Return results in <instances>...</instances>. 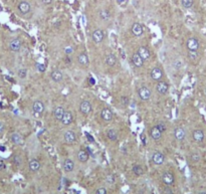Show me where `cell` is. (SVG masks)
Listing matches in <instances>:
<instances>
[{"mask_svg":"<svg viewBox=\"0 0 206 194\" xmlns=\"http://www.w3.org/2000/svg\"><path fill=\"white\" fill-rule=\"evenodd\" d=\"M44 104L41 102V101H35V102L32 104V111L36 115L35 117H39L40 115L44 112Z\"/></svg>","mask_w":206,"mask_h":194,"instance_id":"1","label":"cell"},{"mask_svg":"<svg viewBox=\"0 0 206 194\" xmlns=\"http://www.w3.org/2000/svg\"><path fill=\"white\" fill-rule=\"evenodd\" d=\"M92 104L90 103V101H88V100L83 101L79 105V111L84 116H88V114H90V113L92 112Z\"/></svg>","mask_w":206,"mask_h":194,"instance_id":"2","label":"cell"},{"mask_svg":"<svg viewBox=\"0 0 206 194\" xmlns=\"http://www.w3.org/2000/svg\"><path fill=\"white\" fill-rule=\"evenodd\" d=\"M138 95L142 101H148L151 98V90L147 87H142L139 88Z\"/></svg>","mask_w":206,"mask_h":194,"instance_id":"3","label":"cell"},{"mask_svg":"<svg viewBox=\"0 0 206 194\" xmlns=\"http://www.w3.org/2000/svg\"><path fill=\"white\" fill-rule=\"evenodd\" d=\"M104 31L102 29H96L92 31V38L95 43H101L104 40Z\"/></svg>","mask_w":206,"mask_h":194,"instance_id":"4","label":"cell"},{"mask_svg":"<svg viewBox=\"0 0 206 194\" xmlns=\"http://www.w3.org/2000/svg\"><path fill=\"white\" fill-rule=\"evenodd\" d=\"M63 139H64V142H66L67 144H68V145L74 144L75 142V140H76L75 132L71 131V130L67 131L66 133H64V135H63Z\"/></svg>","mask_w":206,"mask_h":194,"instance_id":"5","label":"cell"},{"mask_svg":"<svg viewBox=\"0 0 206 194\" xmlns=\"http://www.w3.org/2000/svg\"><path fill=\"white\" fill-rule=\"evenodd\" d=\"M131 31H132L133 35H135V36H141V35H143V33H144L143 25H142L141 23H139V22H135V23L132 25Z\"/></svg>","mask_w":206,"mask_h":194,"instance_id":"6","label":"cell"},{"mask_svg":"<svg viewBox=\"0 0 206 194\" xmlns=\"http://www.w3.org/2000/svg\"><path fill=\"white\" fill-rule=\"evenodd\" d=\"M165 161V156L161 152H154L152 155V162L155 165H162Z\"/></svg>","mask_w":206,"mask_h":194,"instance_id":"7","label":"cell"},{"mask_svg":"<svg viewBox=\"0 0 206 194\" xmlns=\"http://www.w3.org/2000/svg\"><path fill=\"white\" fill-rule=\"evenodd\" d=\"M156 91L159 95H166L169 91V86L165 82H160L156 84Z\"/></svg>","mask_w":206,"mask_h":194,"instance_id":"8","label":"cell"},{"mask_svg":"<svg viewBox=\"0 0 206 194\" xmlns=\"http://www.w3.org/2000/svg\"><path fill=\"white\" fill-rule=\"evenodd\" d=\"M187 48L189 50H194L197 51L199 48V41L198 39L195 37H191L187 40Z\"/></svg>","mask_w":206,"mask_h":194,"instance_id":"9","label":"cell"},{"mask_svg":"<svg viewBox=\"0 0 206 194\" xmlns=\"http://www.w3.org/2000/svg\"><path fill=\"white\" fill-rule=\"evenodd\" d=\"M72 121H74V115H72V113L70 111H66L60 122H62V124L64 125V126H68V125H71L72 123Z\"/></svg>","mask_w":206,"mask_h":194,"instance_id":"10","label":"cell"},{"mask_svg":"<svg viewBox=\"0 0 206 194\" xmlns=\"http://www.w3.org/2000/svg\"><path fill=\"white\" fill-rule=\"evenodd\" d=\"M9 48L11 51L13 52H18L20 50H21V41L18 38H14L12 39L10 43H9Z\"/></svg>","mask_w":206,"mask_h":194,"instance_id":"11","label":"cell"},{"mask_svg":"<svg viewBox=\"0 0 206 194\" xmlns=\"http://www.w3.org/2000/svg\"><path fill=\"white\" fill-rule=\"evenodd\" d=\"M174 175L172 174L171 172H165L162 175V181L167 185V186H170L173 183H174Z\"/></svg>","mask_w":206,"mask_h":194,"instance_id":"12","label":"cell"},{"mask_svg":"<svg viewBox=\"0 0 206 194\" xmlns=\"http://www.w3.org/2000/svg\"><path fill=\"white\" fill-rule=\"evenodd\" d=\"M101 117H102V119L104 121H106V122H110L114 116H113V112L110 110V109L104 108L102 112H101Z\"/></svg>","mask_w":206,"mask_h":194,"instance_id":"13","label":"cell"},{"mask_svg":"<svg viewBox=\"0 0 206 194\" xmlns=\"http://www.w3.org/2000/svg\"><path fill=\"white\" fill-rule=\"evenodd\" d=\"M132 63L136 67H142L144 64V59L139 55L138 52H135L132 55Z\"/></svg>","mask_w":206,"mask_h":194,"instance_id":"14","label":"cell"},{"mask_svg":"<svg viewBox=\"0 0 206 194\" xmlns=\"http://www.w3.org/2000/svg\"><path fill=\"white\" fill-rule=\"evenodd\" d=\"M138 54L144 60H148L151 58V52L146 46H140L138 50Z\"/></svg>","mask_w":206,"mask_h":194,"instance_id":"15","label":"cell"},{"mask_svg":"<svg viewBox=\"0 0 206 194\" xmlns=\"http://www.w3.org/2000/svg\"><path fill=\"white\" fill-rule=\"evenodd\" d=\"M151 78L154 80H161L163 78V71L160 67H154L151 71Z\"/></svg>","mask_w":206,"mask_h":194,"instance_id":"16","label":"cell"},{"mask_svg":"<svg viewBox=\"0 0 206 194\" xmlns=\"http://www.w3.org/2000/svg\"><path fill=\"white\" fill-rule=\"evenodd\" d=\"M162 134H163V133L159 130L157 126L152 127V129L150 130V135L152 137V139L155 140V141H159L161 138H162Z\"/></svg>","mask_w":206,"mask_h":194,"instance_id":"17","label":"cell"},{"mask_svg":"<svg viewBox=\"0 0 206 194\" xmlns=\"http://www.w3.org/2000/svg\"><path fill=\"white\" fill-rule=\"evenodd\" d=\"M30 9H31L30 4L28 3L27 1H21V2H19V4H18V10L21 12L22 14L29 13Z\"/></svg>","mask_w":206,"mask_h":194,"instance_id":"18","label":"cell"},{"mask_svg":"<svg viewBox=\"0 0 206 194\" xmlns=\"http://www.w3.org/2000/svg\"><path fill=\"white\" fill-rule=\"evenodd\" d=\"M75 169V162L71 159H66L63 162V170L67 173L72 172Z\"/></svg>","mask_w":206,"mask_h":194,"instance_id":"19","label":"cell"},{"mask_svg":"<svg viewBox=\"0 0 206 194\" xmlns=\"http://www.w3.org/2000/svg\"><path fill=\"white\" fill-rule=\"evenodd\" d=\"M50 78H51L52 80H54V82H55V83H59V82H62V79H63V75H62V72L60 71H58V70H54V71H51Z\"/></svg>","mask_w":206,"mask_h":194,"instance_id":"20","label":"cell"},{"mask_svg":"<svg viewBox=\"0 0 206 194\" xmlns=\"http://www.w3.org/2000/svg\"><path fill=\"white\" fill-rule=\"evenodd\" d=\"M64 113H66V110H64L63 107H56L54 110V117L55 120L58 121H62V117L64 115Z\"/></svg>","mask_w":206,"mask_h":194,"instance_id":"21","label":"cell"},{"mask_svg":"<svg viewBox=\"0 0 206 194\" xmlns=\"http://www.w3.org/2000/svg\"><path fill=\"white\" fill-rule=\"evenodd\" d=\"M28 167H29V170L31 172H37L40 169V167H41V164H40L38 160L32 159V160H30L29 164H28Z\"/></svg>","mask_w":206,"mask_h":194,"instance_id":"22","label":"cell"},{"mask_svg":"<svg viewBox=\"0 0 206 194\" xmlns=\"http://www.w3.org/2000/svg\"><path fill=\"white\" fill-rule=\"evenodd\" d=\"M185 136H186V133L183 128H176L174 130V137L176 140L183 141L185 139Z\"/></svg>","mask_w":206,"mask_h":194,"instance_id":"23","label":"cell"},{"mask_svg":"<svg viewBox=\"0 0 206 194\" xmlns=\"http://www.w3.org/2000/svg\"><path fill=\"white\" fill-rule=\"evenodd\" d=\"M76 157H78V160L82 163H86L88 162V158H90V155L84 151V150H79L76 153Z\"/></svg>","mask_w":206,"mask_h":194,"instance_id":"24","label":"cell"},{"mask_svg":"<svg viewBox=\"0 0 206 194\" xmlns=\"http://www.w3.org/2000/svg\"><path fill=\"white\" fill-rule=\"evenodd\" d=\"M193 139H194L195 142H198V143H201L202 141L204 140V133L202 130H199V129H197L194 132H193Z\"/></svg>","mask_w":206,"mask_h":194,"instance_id":"25","label":"cell"},{"mask_svg":"<svg viewBox=\"0 0 206 194\" xmlns=\"http://www.w3.org/2000/svg\"><path fill=\"white\" fill-rule=\"evenodd\" d=\"M78 62L79 63H80L82 66H88V63H90V60H88V56L87 54H84V52H82L80 54L78 55Z\"/></svg>","mask_w":206,"mask_h":194,"instance_id":"26","label":"cell"},{"mask_svg":"<svg viewBox=\"0 0 206 194\" xmlns=\"http://www.w3.org/2000/svg\"><path fill=\"white\" fill-rule=\"evenodd\" d=\"M105 60H106V63L108 64L109 67H114L115 64L117 63V58H116V55L114 54H108L106 56V58H105Z\"/></svg>","mask_w":206,"mask_h":194,"instance_id":"27","label":"cell"},{"mask_svg":"<svg viewBox=\"0 0 206 194\" xmlns=\"http://www.w3.org/2000/svg\"><path fill=\"white\" fill-rule=\"evenodd\" d=\"M11 141L13 142L15 145H21L22 142H23V139H22V136L19 134V133H13V134L11 135L10 137Z\"/></svg>","mask_w":206,"mask_h":194,"instance_id":"28","label":"cell"},{"mask_svg":"<svg viewBox=\"0 0 206 194\" xmlns=\"http://www.w3.org/2000/svg\"><path fill=\"white\" fill-rule=\"evenodd\" d=\"M107 137L111 141H117V139H118V133L114 129H111V130H109L107 132Z\"/></svg>","mask_w":206,"mask_h":194,"instance_id":"29","label":"cell"},{"mask_svg":"<svg viewBox=\"0 0 206 194\" xmlns=\"http://www.w3.org/2000/svg\"><path fill=\"white\" fill-rule=\"evenodd\" d=\"M132 171L134 172V174L137 176H141L144 174V169L142 166H140V165H134L132 168Z\"/></svg>","mask_w":206,"mask_h":194,"instance_id":"30","label":"cell"},{"mask_svg":"<svg viewBox=\"0 0 206 194\" xmlns=\"http://www.w3.org/2000/svg\"><path fill=\"white\" fill-rule=\"evenodd\" d=\"M99 15H100V18L102 20H109L111 18V13L109 12L108 10L106 9H103L99 12Z\"/></svg>","mask_w":206,"mask_h":194,"instance_id":"31","label":"cell"},{"mask_svg":"<svg viewBox=\"0 0 206 194\" xmlns=\"http://www.w3.org/2000/svg\"><path fill=\"white\" fill-rule=\"evenodd\" d=\"M181 3L184 8H190L194 4V0H181Z\"/></svg>","mask_w":206,"mask_h":194,"instance_id":"32","label":"cell"},{"mask_svg":"<svg viewBox=\"0 0 206 194\" xmlns=\"http://www.w3.org/2000/svg\"><path fill=\"white\" fill-rule=\"evenodd\" d=\"M188 58L191 60H196L198 59V52L194 50H189L188 51Z\"/></svg>","mask_w":206,"mask_h":194,"instance_id":"33","label":"cell"},{"mask_svg":"<svg viewBox=\"0 0 206 194\" xmlns=\"http://www.w3.org/2000/svg\"><path fill=\"white\" fill-rule=\"evenodd\" d=\"M17 75L19 76L20 79H25L27 75V70L26 68H20L17 72Z\"/></svg>","mask_w":206,"mask_h":194,"instance_id":"34","label":"cell"},{"mask_svg":"<svg viewBox=\"0 0 206 194\" xmlns=\"http://www.w3.org/2000/svg\"><path fill=\"white\" fill-rule=\"evenodd\" d=\"M190 158H191V160H192V162H194V163H197L198 161L200 160V154L199 153H192V154L190 155Z\"/></svg>","mask_w":206,"mask_h":194,"instance_id":"35","label":"cell"},{"mask_svg":"<svg viewBox=\"0 0 206 194\" xmlns=\"http://www.w3.org/2000/svg\"><path fill=\"white\" fill-rule=\"evenodd\" d=\"M157 127H158V129L159 130L162 132V133H164L165 131H166V129H167V127H166V124L165 123H163V122H160V123H158L156 125Z\"/></svg>","mask_w":206,"mask_h":194,"instance_id":"36","label":"cell"},{"mask_svg":"<svg viewBox=\"0 0 206 194\" xmlns=\"http://www.w3.org/2000/svg\"><path fill=\"white\" fill-rule=\"evenodd\" d=\"M106 180H107V182H108L109 184L114 183V182H115V176H114V175H112V174L108 175V176H107V178H106Z\"/></svg>","mask_w":206,"mask_h":194,"instance_id":"37","label":"cell"},{"mask_svg":"<svg viewBox=\"0 0 206 194\" xmlns=\"http://www.w3.org/2000/svg\"><path fill=\"white\" fill-rule=\"evenodd\" d=\"M96 194H108V192H107V189H106V188L100 187V188L97 189Z\"/></svg>","mask_w":206,"mask_h":194,"instance_id":"38","label":"cell"},{"mask_svg":"<svg viewBox=\"0 0 206 194\" xmlns=\"http://www.w3.org/2000/svg\"><path fill=\"white\" fill-rule=\"evenodd\" d=\"M120 102L122 105H124V106H127V105L129 104V99L127 98V97H122L120 100Z\"/></svg>","mask_w":206,"mask_h":194,"instance_id":"39","label":"cell"},{"mask_svg":"<svg viewBox=\"0 0 206 194\" xmlns=\"http://www.w3.org/2000/svg\"><path fill=\"white\" fill-rule=\"evenodd\" d=\"M72 50H74V48H72L71 46H67V47H64V52H66V54H71V52H72Z\"/></svg>","mask_w":206,"mask_h":194,"instance_id":"40","label":"cell"},{"mask_svg":"<svg viewBox=\"0 0 206 194\" xmlns=\"http://www.w3.org/2000/svg\"><path fill=\"white\" fill-rule=\"evenodd\" d=\"M36 67H37V70L39 71H45V67H44V66H43V64H41V63H37V64H36Z\"/></svg>","mask_w":206,"mask_h":194,"instance_id":"41","label":"cell"},{"mask_svg":"<svg viewBox=\"0 0 206 194\" xmlns=\"http://www.w3.org/2000/svg\"><path fill=\"white\" fill-rule=\"evenodd\" d=\"M164 194H173V191L171 190V188L169 187V186H167L166 188H164Z\"/></svg>","mask_w":206,"mask_h":194,"instance_id":"42","label":"cell"},{"mask_svg":"<svg viewBox=\"0 0 206 194\" xmlns=\"http://www.w3.org/2000/svg\"><path fill=\"white\" fill-rule=\"evenodd\" d=\"M5 169V163H4V161L0 159V171H2Z\"/></svg>","mask_w":206,"mask_h":194,"instance_id":"43","label":"cell"},{"mask_svg":"<svg viewBox=\"0 0 206 194\" xmlns=\"http://www.w3.org/2000/svg\"><path fill=\"white\" fill-rule=\"evenodd\" d=\"M4 129H5V125H4V123L0 122V134H2L4 132Z\"/></svg>","mask_w":206,"mask_h":194,"instance_id":"44","label":"cell"},{"mask_svg":"<svg viewBox=\"0 0 206 194\" xmlns=\"http://www.w3.org/2000/svg\"><path fill=\"white\" fill-rule=\"evenodd\" d=\"M14 163H15L16 165H20V163H21V161H20L18 156H15V157H14Z\"/></svg>","mask_w":206,"mask_h":194,"instance_id":"45","label":"cell"},{"mask_svg":"<svg viewBox=\"0 0 206 194\" xmlns=\"http://www.w3.org/2000/svg\"><path fill=\"white\" fill-rule=\"evenodd\" d=\"M41 2L44 4V5H49V4L52 3V0H41Z\"/></svg>","mask_w":206,"mask_h":194,"instance_id":"46","label":"cell"},{"mask_svg":"<svg viewBox=\"0 0 206 194\" xmlns=\"http://www.w3.org/2000/svg\"><path fill=\"white\" fill-rule=\"evenodd\" d=\"M198 194H206V192H199Z\"/></svg>","mask_w":206,"mask_h":194,"instance_id":"47","label":"cell"}]
</instances>
